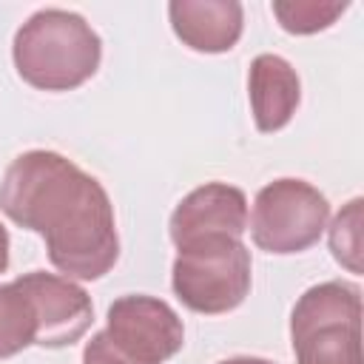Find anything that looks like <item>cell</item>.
<instances>
[{"instance_id": "obj_10", "label": "cell", "mask_w": 364, "mask_h": 364, "mask_svg": "<svg viewBox=\"0 0 364 364\" xmlns=\"http://www.w3.org/2000/svg\"><path fill=\"white\" fill-rule=\"evenodd\" d=\"M247 97L256 128L262 134L282 131L301 102L296 68L279 54H259L247 71Z\"/></svg>"}, {"instance_id": "obj_12", "label": "cell", "mask_w": 364, "mask_h": 364, "mask_svg": "<svg viewBox=\"0 0 364 364\" xmlns=\"http://www.w3.org/2000/svg\"><path fill=\"white\" fill-rule=\"evenodd\" d=\"M344 11H347V3H324V0H276L273 3V14L279 26L290 34H316L321 28H330Z\"/></svg>"}, {"instance_id": "obj_2", "label": "cell", "mask_w": 364, "mask_h": 364, "mask_svg": "<svg viewBox=\"0 0 364 364\" xmlns=\"http://www.w3.org/2000/svg\"><path fill=\"white\" fill-rule=\"evenodd\" d=\"M11 57L31 88L71 91L97 74L102 43L77 11L40 9L17 28Z\"/></svg>"}, {"instance_id": "obj_15", "label": "cell", "mask_w": 364, "mask_h": 364, "mask_svg": "<svg viewBox=\"0 0 364 364\" xmlns=\"http://www.w3.org/2000/svg\"><path fill=\"white\" fill-rule=\"evenodd\" d=\"M219 364H273L267 358H256V355H236V358H225Z\"/></svg>"}, {"instance_id": "obj_8", "label": "cell", "mask_w": 364, "mask_h": 364, "mask_svg": "<svg viewBox=\"0 0 364 364\" xmlns=\"http://www.w3.org/2000/svg\"><path fill=\"white\" fill-rule=\"evenodd\" d=\"M171 242L188 245L205 236H233L242 239L247 230V199L245 191L228 182H208L173 208L171 213Z\"/></svg>"}, {"instance_id": "obj_6", "label": "cell", "mask_w": 364, "mask_h": 364, "mask_svg": "<svg viewBox=\"0 0 364 364\" xmlns=\"http://www.w3.org/2000/svg\"><path fill=\"white\" fill-rule=\"evenodd\" d=\"M330 219L327 196L304 179H276L253 199L250 236L267 253H301L313 247Z\"/></svg>"}, {"instance_id": "obj_14", "label": "cell", "mask_w": 364, "mask_h": 364, "mask_svg": "<svg viewBox=\"0 0 364 364\" xmlns=\"http://www.w3.org/2000/svg\"><path fill=\"white\" fill-rule=\"evenodd\" d=\"M9 267V230L0 222V273Z\"/></svg>"}, {"instance_id": "obj_9", "label": "cell", "mask_w": 364, "mask_h": 364, "mask_svg": "<svg viewBox=\"0 0 364 364\" xmlns=\"http://www.w3.org/2000/svg\"><path fill=\"white\" fill-rule=\"evenodd\" d=\"M168 17L173 34L202 54L230 51L245 26V11L236 0H173L168 3Z\"/></svg>"}, {"instance_id": "obj_1", "label": "cell", "mask_w": 364, "mask_h": 364, "mask_svg": "<svg viewBox=\"0 0 364 364\" xmlns=\"http://www.w3.org/2000/svg\"><path fill=\"white\" fill-rule=\"evenodd\" d=\"M0 210L46 239L48 262L65 279L94 282L117 264L119 236L105 188L57 151H26L6 168Z\"/></svg>"}, {"instance_id": "obj_7", "label": "cell", "mask_w": 364, "mask_h": 364, "mask_svg": "<svg viewBox=\"0 0 364 364\" xmlns=\"http://www.w3.org/2000/svg\"><path fill=\"white\" fill-rule=\"evenodd\" d=\"M23 287L28 290L37 318H40V347L57 350V347H71L85 336V330L94 321V304L91 296L74 284L65 276H54L46 270H31L17 276Z\"/></svg>"}, {"instance_id": "obj_4", "label": "cell", "mask_w": 364, "mask_h": 364, "mask_svg": "<svg viewBox=\"0 0 364 364\" xmlns=\"http://www.w3.org/2000/svg\"><path fill=\"white\" fill-rule=\"evenodd\" d=\"M296 364H361V290L347 282L307 287L290 313Z\"/></svg>"}, {"instance_id": "obj_3", "label": "cell", "mask_w": 364, "mask_h": 364, "mask_svg": "<svg viewBox=\"0 0 364 364\" xmlns=\"http://www.w3.org/2000/svg\"><path fill=\"white\" fill-rule=\"evenodd\" d=\"M105 330L94 333L82 350V364H162L185 344L176 310L154 296H119L105 316Z\"/></svg>"}, {"instance_id": "obj_13", "label": "cell", "mask_w": 364, "mask_h": 364, "mask_svg": "<svg viewBox=\"0 0 364 364\" xmlns=\"http://www.w3.org/2000/svg\"><path fill=\"white\" fill-rule=\"evenodd\" d=\"M330 250L336 262H341L350 273H361V199L347 202V208L338 210V216L333 219Z\"/></svg>"}, {"instance_id": "obj_5", "label": "cell", "mask_w": 364, "mask_h": 364, "mask_svg": "<svg viewBox=\"0 0 364 364\" xmlns=\"http://www.w3.org/2000/svg\"><path fill=\"white\" fill-rule=\"evenodd\" d=\"M171 284L176 299L193 313H230L250 293V250L233 236H205L179 245Z\"/></svg>"}, {"instance_id": "obj_11", "label": "cell", "mask_w": 364, "mask_h": 364, "mask_svg": "<svg viewBox=\"0 0 364 364\" xmlns=\"http://www.w3.org/2000/svg\"><path fill=\"white\" fill-rule=\"evenodd\" d=\"M40 318L37 307L20 279L0 284V358H11L37 344Z\"/></svg>"}]
</instances>
